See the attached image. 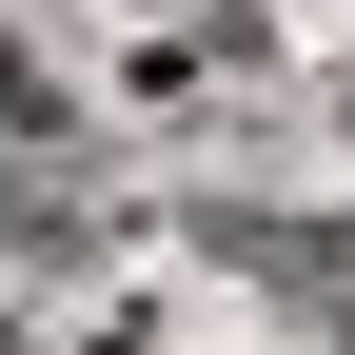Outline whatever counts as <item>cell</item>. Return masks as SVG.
Returning <instances> with one entry per match:
<instances>
[{
  "label": "cell",
  "instance_id": "4",
  "mask_svg": "<svg viewBox=\"0 0 355 355\" xmlns=\"http://www.w3.org/2000/svg\"><path fill=\"white\" fill-rule=\"evenodd\" d=\"M316 355H355V296H316Z\"/></svg>",
  "mask_w": 355,
  "mask_h": 355
},
{
  "label": "cell",
  "instance_id": "1",
  "mask_svg": "<svg viewBox=\"0 0 355 355\" xmlns=\"http://www.w3.org/2000/svg\"><path fill=\"white\" fill-rule=\"evenodd\" d=\"M237 79H277V0H198V20H158L139 60H119V99H139V119H198V99H237Z\"/></svg>",
  "mask_w": 355,
  "mask_h": 355
},
{
  "label": "cell",
  "instance_id": "3",
  "mask_svg": "<svg viewBox=\"0 0 355 355\" xmlns=\"http://www.w3.org/2000/svg\"><path fill=\"white\" fill-rule=\"evenodd\" d=\"M119 257H139V237H119V217L79 198V178H20V277H40V296H79V277H119Z\"/></svg>",
  "mask_w": 355,
  "mask_h": 355
},
{
  "label": "cell",
  "instance_id": "2",
  "mask_svg": "<svg viewBox=\"0 0 355 355\" xmlns=\"http://www.w3.org/2000/svg\"><path fill=\"white\" fill-rule=\"evenodd\" d=\"M178 237H198L217 277H257V296H355V217H277V198H198Z\"/></svg>",
  "mask_w": 355,
  "mask_h": 355
}]
</instances>
